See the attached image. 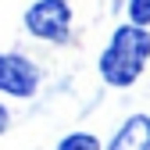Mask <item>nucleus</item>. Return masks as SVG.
<instances>
[{
    "label": "nucleus",
    "mask_w": 150,
    "mask_h": 150,
    "mask_svg": "<svg viewBox=\"0 0 150 150\" xmlns=\"http://www.w3.org/2000/svg\"><path fill=\"white\" fill-rule=\"evenodd\" d=\"M107 150H150V115H132L118 125Z\"/></svg>",
    "instance_id": "4"
},
{
    "label": "nucleus",
    "mask_w": 150,
    "mask_h": 150,
    "mask_svg": "<svg viewBox=\"0 0 150 150\" xmlns=\"http://www.w3.org/2000/svg\"><path fill=\"white\" fill-rule=\"evenodd\" d=\"M129 22L139 25V29H150V0H129Z\"/></svg>",
    "instance_id": "6"
},
{
    "label": "nucleus",
    "mask_w": 150,
    "mask_h": 150,
    "mask_svg": "<svg viewBox=\"0 0 150 150\" xmlns=\"http://www.w3.org/2000/svg\"><path fill=\"white\" fill-rule=\"evenodd\" d=\"M57 150H107V146H100V139L93 132H68L57 143Z\"/></svg>",
    "instance_id": "5"
},
{
    "label": "nucleus",
    "mask_w": 150,
    "mask_h": 150,
    "mask_svg": "<svg viewBox=\"0 0 150 150\" xmlns=\"http://www.w3.org/2000/svg\"><path fill=\"white\" fill-rule=\"evenodd\" d=\"M146 61H150V29H139L132 22H125V25H118L111 32L107 47L100 50L97 71H100V79L107 86L129 89L146 71Z\"/></svg>",
    "instance_id": "1"
},
{
    "label": "nucleus",
    "mask_w": 150,
    "mask_h": 150,
    "mask_svg": "<svg viewBox=\"0 0 150 150\" xmlns=\"http://www.w3.org/2000/svg\"><path fill=\"white\" fill-rule=\"evenodd\" d=\"M22 22L32 40H43L54 47H64L71 40V4L68 0H32Z\"/></svg>",
    "instance_id": "2"
},
{
    "label": "nucleus",
    "mask_w": 150,
    "mask_h": 150,
    "mask_svg": "<svg viewBox=\"0 0 150 150\" xmlns=\"http://www.w3.org/2000/svg\"><path fill=\"white\" fill-rule=\"evenodd\" d=\"M7 125H11V111H7L4 104H0V136L7 132Z\"/></svg>",
    "instance_id": "7"
},
{
    "label": "nucleus",
    "mask_w": 150,
    "mask_h": 150,
    "mask_svg": "<svg viewBox=\"0 0 150 150\" xmlns=\"http://www.w3.org/2000/svg\"><path fill=\"white\" fill-rule=\"evenodd\" d=\"M40 82H43V71L32 57L18 50H4L0 54V93L4 97H14V100H29L40 93Z\"/></svg>",
    "instance_id": "3"
}]
</instances>
